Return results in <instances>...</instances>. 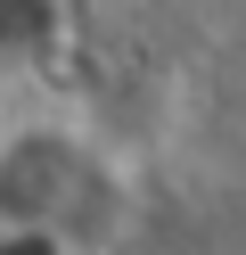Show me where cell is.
<instances>
[{
	"instance_id": "6da1fadb",
	"label": "cell",
	"mask_w": 246,
	"mask_h": 255,
	"mask_svg": "<svg viewBox=\"0 0 246 255\" xmlns=\"http://www.w3.org/2000/svg\"><path fill=\"white\" fill-rule=\"evenodd\" d=\"M82 148L66 132H16L0 140V231L8 239H49V222L74 206Z\"/></svg>"
}]
</instances>
